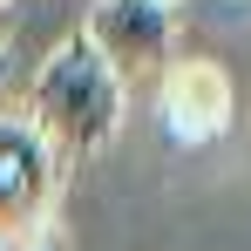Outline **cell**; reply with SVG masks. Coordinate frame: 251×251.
Listing matches in <instances>:
<instances>
[{
	"label": "cell",
	"mask_w": 251,
	"mask_h": 251,
	"mask_svg": "<svg viewBox=\"0 0 251 251\" xmlns=\"http://www.w3.org/2000/svg\"><path fill=\"white\" fill-rule=\"evenodd\" d=\"M163 116H170V129L190 136V143L217 136L224 116H231V82H224V68L204 61V54L170 61V68H163Z\"/></svg>",
	"instance_id": "cell-4"
},
{
	"label": "cell",
	"mask_w": 251,
	"mask_h": 251,
	"mask_svg": "<svg viewBox=\"0 0 251 251\" xmlns=\"http://www.w3.org/2000/svg\"><path fill=\"white\" fill-rule=\"evenodd\" d=\"M176 0H95L82 21V41L116 82H163L176 61Z\"/></svg>",
	"instance_id": "cell-2"
},
{
	"label": "cell",
	"mask_w": 251,
	"mask_h": 251,
	"mask_svg": "<svg viewBox=\"0 0 251 251\" xmlns=\"http://www.w3.org/2000/svg\"><path fill=\"white\" fill-rule=\"evenodd\" d=\"M123 95L129 88L95 61V48H88L82 34H68V41L41 61L34 88H27V129L48 143V156L68 170V163H82V156H95V150L116 143Z\"/></svg>",
	"instance_id": "cell-1"
},
{
	"label": "cell",
	"mask_w": 251,
	"mask_h": 251,
	"mask_svg": "<svg viewBox=\"0 0 251 251\" xmlns=\"http://www.w3.org/2000/svg\"><path fill=\"white\" fill-rule=\"evenodd\" d=\"M0 14H7V0H0Z\"/></svg>",
	"instance_id": "cell-5"
},
{
	"label": "cell",
	"mask_w": 251,
	"mask_h": 251,
	"mask_svg": "<svg viewBox=\"0 0 251 251\" xmlns=\"http://www.w3.org/2000/svg\"><path fill=\"white\" fill-rule=\"evenodd\" d=\"M61 163L27 129V116H0V245H27L54 210Z\"/></svg>",
	"instance_id": "cell-3"
}]
</instances>
